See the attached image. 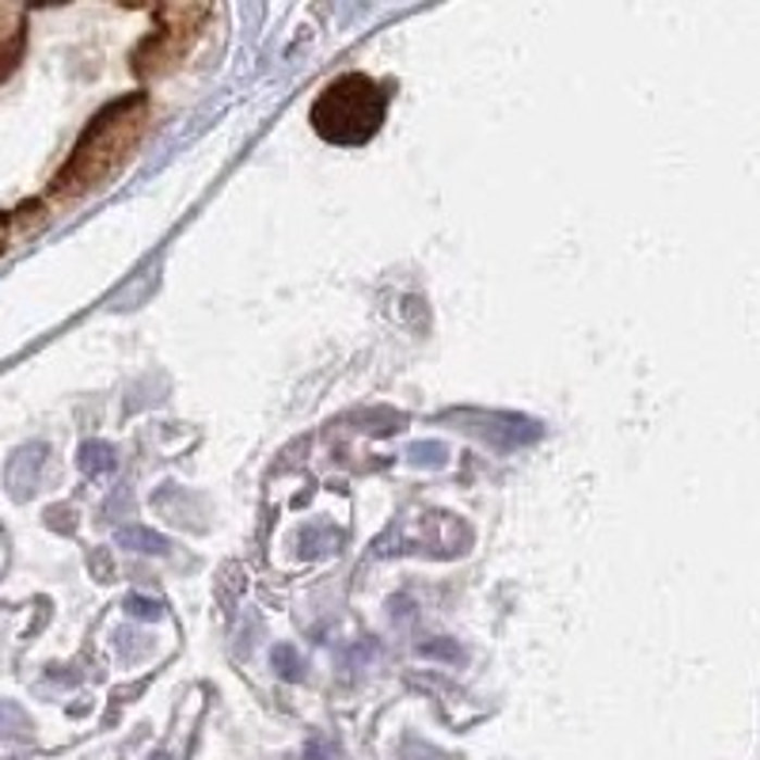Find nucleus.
I'll return each instance as SVG.
<instances>
[{"instance_id": "nucleus-1", "label": "nucleus", "mask_w": 760, "mask_h": 760, "mask_svg": "<svg viewBox=\"0 0 760 760\" xmlns=\"http://www.w3.org/2000/svg\"><path fill=\"white\" fill-rule=\"evenodd\" d=\"M388 96L362 73L335 76L312 103V126L332 145H365L381 129Z\"/></svg>"}, {"instance_id": "nucleus-2", "label": "nucleus", "mask_w": 760, "mask_h": 760, "mask_svg": "<svg viewBox=\"0 0 760 760\" xmlns=\"http://www.w3.org/2000/svg\"><path fill=\"white\" fill-rule=\"evenodd\" d=\"M141 114H145L141 96L119 99V103L107 107V111L91 122L84 141L76 145L73 160H68V167L58 179V190H84L96 179H103V175H111L114 167H119V160L134 149L137 134H141Z\"/></svg>"}, {"instance_id": "nucleus-3", "label": "nucleus", "mask_w": 760, "mask_h": 760, "mask_svg": "<svg viewBox=\"0 0 760 760\" xmlns=\"http://www.w3.org/2000/svg\"><path fill=\"white\" fill-rule=\"evenodd\" d=\"M80 468L88 475H103V472H111L114 468V449L111 445H103V441H88L80 449Z\"/></svg>"}, {"instance_id": "nucleus-4", "label": "nucleus", "mask_w": 760, "mask_h": 760, "mask_svg": "<svg viewBox=\"0 0 760 760\" xmlns=\"http://www.w3.org/2000/svg\"><path fill=\"white\" fill-rule=\"evenodd\" d=\"M119 544H126V548H134V551H149V556H157V551H167L164 536L149 533V528H122Z\"/></svg>"}, {"instance_id": "nucleus-5", "label": "nucleus", "mask_w": 760, "mask_h": 760, "mask_svg": "<svg viewBox=\"0 0 760 760\" xmlns=\"http://www.w3.org/2000/svg\"><path fill=\"white\" fill-rule=\"evenodd\" d=\"M274 662L286 665V677H301V670H304L301 658L294 655V647H278V650H274Z\"/></svg>"}, {"instance_id": "nucleus-6", "label": "nucleus", "mask_w": 760, "mask_h": 760, "mask_svg": "<svg viewBox=\"0 0 760 760\" xmlns=\"http://www.w3.org/2000/svg\"><path fill=\"white\" fill-rule=\"evenodd\" d=\"M126 609L134 612V616H141V620H157L160 616V605L149 601V597H129Z\"/></svg>"}]
</instances>
